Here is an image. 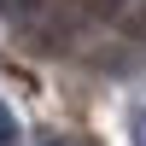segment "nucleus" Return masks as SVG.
Listing matches in <instances>:
<instances>
[{
	"mask_svg": "<svg viewBox=\"0 0 146 146\" xmlns=\"http://www.w3.org/2000/svg\"><path fill=\"white\" fill-rule=\"evenodd\" d=\"M41 0H0V18H23V12H35Z\"/></svg>",
	"mask_w": 146,
	"mask_h": 146,
	"instance_id": "nucleus-1",
	"label": "nucleus"
},
{
	"mask_svg": "<svg viewBox=\"0 0 146 146\" xmlns=\"http://www.w3.org/2000/svg\"><path fill=\"white\" fill-rule=\"evenodd\" d=\"M0 146H18V123H12L6 105H0Z\"/></svg>",
	"mask_w": 146,
	"mask_h": 146,
	"instance_id": "nucleus-2",
	"label": "nucleus"
},
{
	"mask_svg": "<svg viewBox=\"0 0 146 146\" xmlns=\"http://www.w3.org/2000/svg\"><path fill=\"white\" fill-rule=\"evenodd\" d=\"M41 146H88V140H76V135H41Z\"/></svg>",
	"mask_w": 146,
	"mask_h": 146,
	"instance_id": "nucleus-3",
	"label": "nucleus"
},
{
	"mask_svg": "<svg viewBox=\"0 0 146 146\" xmlns=\"http://www.w3.org/2000/svg\"><path fill=\"white\" fill-rule=\"evenodd\" d=\"M135 146H146V117H140V129H135Z\"/></svg>",
	"mask_w": 146,
	"mask_h": 146,
	"instance_id": "nucleus-4",
	"label": "nucleus"
}]
</instances>
